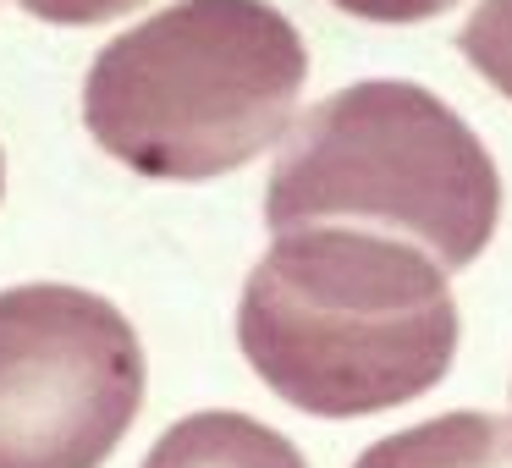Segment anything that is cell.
<instances>
[{
  "instance_id": "cell-4",
  "label": "cell",
  "mask_w": 512,
  "mask_h": 468,
  "mask_svg": "<svg viewBox=\"0 0 512 468\" xmlns=\"http://www.w3.org/2000/svg\"><path fill=\"white\" fill-rule=\"evenodd\" d=\"M144 408V347L111 298L0 292V468H100Z\"/></svg>"
},
{
  "instance_id": "cell-3",
  "label": "cell",
  "mask_w": 512,
  "mask_h": 468,
  "mask_svg": "<svg viewBox=\"0 0 512 468\" xmlns=\"http://www.w3.org/2000/svg\"><path fill=\"white\" fill-rule=\"evenodd\" d=\"M265 221L270 232L358 221L463 270L496 237L501 177L441 94L369 78L336 89L292 127L265 188Z\"/></svg>"
},
{
  "instance_id": "cell-10",
  "label": "cell",
  "mask_w": 512,
  "mask_h": 468,
  "mask_svg": "<svg viewBox=\"0 0 512 468\" xmlns=\"http://www.w3.org/2000/svg\"><path fill=\"white\" fill-rule=\"evenodd\" d=\"M0 193H6V160H0Z\"/></svg>"
},
{
  "instance_id": "cell-9",
  "label": "cell",
  "mask_w": 512,
  "mask_h": 468,
  "mask_svg": "<svg viewBox=\"0 0 512 468\" xmlns=\"http://www.w3.org/2000/svg\"><path fill=\"white\" fill-rule=\"evenodd\" d=\"M347 17H364V23H430V17L452 12L457 0H331Z\"/></svg>"
},
{
  "instance_id": "cell-1",
  "label": "cell",
  "mask_w": 512,
  "mask_h": 468,
  "mask_svg": "<svg viewBox=\"0 0 512 468\" xmlns=\"http://www.w3.org/2000/svg\"><path fill=\"white\" fill-rule=\"evenodd\" d=\"M446 265L369 226H292L248 270L237 347L281 402L364 419L441 386L457 358Z\"/></svg>"
},
{
  "instance_id": "cell-2",
  "label": "cell",
  "mask_w": 512,
  "mask_h": 468,
  "mask_svg": "<svg viewBox=\"0 0 512 468\" xmlns=\"http://www.w3.org/2000/svg\"><path fill=\"white\" fill-rule=\"evenodd\" d=\"M303 78L309 50L270 0H177L94 56L83 122L138 177L210 182L287 133Z\"/></svg>"
},
{
  "instance_id": "cell-8",
  "label": "cell",
  "mask_w": 512,
  "mask_h": 468,
  "mask_svg": "<svg viewBox=\"0 0 512 468\" xmlns=\"http://www.w3.org/2000/svg\"><path fill=\"white\" fill-rule=\"evenodd\" d=\"M23 12H34L39 23L56 28H89V23H111V17H127L144 0H17Z\"/></svg>"
},
{
  "instance_id": "cell-5",
  "label": "cell",
  "mask_w": 512,
  "mask_h": 468,
  "mask_svg": "<svg viewBox=\"0 0 512 468\" xmlns=\"http://www.w3.org/2000/svg\"><path fill=\"white\" fill-rule=\"evenodd\" d=\"M144 468H309L303 452L281 430L248 419V413H188L155 446Z\"/></svg>"
},
{
  "instance_id": "cell-6",
  "label": "cell",
  "mask_w": 512,
  "mask_h": 468,
  "mask_svg": "<svg viewBox=\"0 0 512 468\" xmlns=\"http://www.w3.org/2000/svg\"><path fill=\"white\" fill-rule=\"evenodd\" d=\"M353 468H512V424L496 413H441L364 446Z\"/></svg>"
},
{
  "instance_id": "cell-7",
  "label": "cell",
  "mask_w": 512,
  "mask_h": 468,
  "mask_svg": "<svg viewBox=\"0 0 512 468\" xmlns=\"http://www.w3.org/2000/svg\"><path fill=\"white\" fill-rule=\"evenodd\" d=\"M457 50L490 89L512 100V0H479V12L457 34Z\"/></svg>"
}]
</instances>
